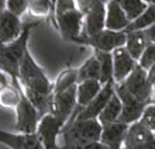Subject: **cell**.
I'll list each match as a JSON object with an SVG mask.
<instances>
[{
  "instance_id": "cell-1",
  "label": "cell",
  "mask_w": 155,
  "mask_h": 149,
  "mask_svg": "<svg viewBox=\"0 0 155 149\" xmlns=\"http://www.w3.org/2000/svg\"><path fill=\"white\" fill-rule=\"evenodd\" d=\"M35 23H28L23 25L21 34L16 40L6 45H0V70L10 77V85L20 89L18 83V69L25 51L28 49V40L31 35V30L35 27Z\"/></svg>"
},
{
  "instance_id": "cell-2",
  "label": "cell",
  "mask_w": 155,
  "mask_h": 149,
  "mask_svg": "<svg viewBox=\"0 0 155 149\" xmlns=\"http://www.w3.org/2000/svg\"><path fill=\"white\" fill-rule=\"evenodd\" d=\"M18 83L25 96H52L54 83L47 77L28 49L20 63Z\"/></svg>"
},
{
  "instance_id": "cell-3",
  "label": "cell",
  "mask_w": 155,
  "mask_h": 149,
  "mask_svg": "<svg viewBox=\"0 0 155 149\" xmlns=\"http://www.w3.org/2000/svg\"><path fill=\"white\" fill-rule=\"evenodd\" d=\"M102 124L99 120H69L61 131L64 142H99Z\"/></svg>"
},
{
  "instance_id": "cell-4",
  "label": "cell",
  "mask_w": 155,
  "mask_h": 149,
  "mask_svg": "<svg viewBox=\"0 0 155 149\" xmlns=\"http://www.w3.org/2000/svg\"><path fill=\"white\" fill-rule=\"evenodd\" d=\"M114 93L121 103V111H120V117L117 120L118 122H123L126 125L138 122L144 113V109L150 103H143V101H138L137 99H134L124 89V86L121 83H114Z\"/></svg>"
},
{
  "instance_id": "cell-5",
  "label": "cell",
  "mask_w": 155,
  "mask_h": 149,
  "mask_svg": "<svg viewBox=\"0 0 155 149\" xmlns=\"http://www.w3.org/2000/svg\"><path fill=\"white\" fill-rule=\"evenodd\" d=\"M78 44H85L93 47L94 51L100 52H113L116 48L124 47L126 44V32L124 31H110L102 30L100 32L90 37H79L76 40Z\"/></svg>"
},
{
  "instance_id": "cell-6",
  "label": "cell",
  "mask_w": 155,
  "mask_h": 149,
  "mask_svg": "<svg viewBox=\"0 0 155 149\" xmlns=\"http://www.w3.org/2000/svg\"><path fill=\"white\" fill-rule=\"evenodd\" d=\"M14 110H16V127H14L16 134H27V135L35 134L41 117L35 107L25 97L24 92H21L20 101Z\"/></svg>"
},
{
  "instance_id": "cell-7",
  "label": "cell",
  "mask_w": 155,
  "mask_h": 149,
  "mask_svg": "<svg viewBox=\"0 0 155 149\" xmlns=\"http://www.w3.org/2000/svg\"><path fill=\"white\" fill-rule=\"evenodd\" d=\"M124 89L130 93L131 96L143 103H151L152 87L148 82L147 70L140 68L138 65L134 68V70L123 80L121 83Z\"/></svg>"
},
{
  "instance_id": "cell-8",
  "label": "cell",
  "mask_w": 155,
  "mask_h": 149,
  "mask_svg": "<svg viewBox=\"0 0 155 149\" xmlns=\"http://www.w3.org/2000/svg\"><path fill=\"white\" fill-rule=\"evenodd\" d=\"M64 122L54 117L52 114H45L44 117L40 118V122L37 125L35 135L40 139L41 145L44 149H58V138L61 135V131L64 128Z\"/></svg>"
},
{
  "instance_id": "cell-9",
  "label": "cell",
  "mask_w": 155,
  "mask_h": 149,
  "mask_svg": "<svg viewBox=\"0 0 155 149\" xmlns=\"http://www.w3.org/2000/svg\"><path fill=\"white\" fill-rule=\"evenodd\" d=\"M55 23H57V28L59 30L62 40L76 42V40L82 34L83 13L79 8L62 13V14L55 16Z\"/></svg>"
},
{
  "instance_id": "cell-10",
  "label": "cell",
  "mask_w": 155,
  "mask_h": 149,
  "mask_svg": "<svg viewBox=\"0 0 155 149\" xmlns=\"http://www.w3.org/2000/svg\"><path fill=\"white\" fill-rule=\"evenodd\" d=\"M121 149H155V135L141 122L128 125Z\"/></svg>"
},
{
  "instance_id": "cell-11",
  "label": "cell",
  "mask_w": 155,
  "mask_h": 149,
  "mask_svg": "<svg viewBox=\"0 0 155 149\" xmlns=\"http://www.w3.org/2000/svg\"><path fill=\"white\" fill-rule=\"evenodd\" d=\"M75 110H76V86H72L65 92L52 94V104L49 114L61 120L64 124L68 122Z\"/></svg>"
},
{
  "instance_id": "cell-12",
  "label": "cell",
  "mask_w": 155,
  "mask_h": 149,
  "mask_svg": "<svg viewBox=\"0 0 155 149\" xmlns=\"http://www.w3.org/2000/svg\"><path fill=\"white\" fill-rule=\"evenodd\" d=\"M113 93H114V82H109L106 85H103L100 92L97 93V96L94 97L85 109L79 110L76 117H71L69 120H97L103 109L106 107V104L111 99Z\"/></svg>"
},
{
  "instance_id": "cell-13",
  "label": "cell",
  "mask_w": 155,
  "mask_h": 149,
  "mask_svg": "<svg viewBox=\"0 0 155 149\" xmlns=\"http://www.w3.org/2000/svg\"><path fill=\"white\" fill-rule=\"evenodd\" d=\"M104 0H96L89 10L83 14V27L82 37H90L104 30V14H106V4Z\"/></svg>"
},
{
  "instance_id": "cell-14",
  "label": "cell",
  "mask_w": 155,
  "mask_h": 149,
  "mask_svg": "<svg viewBox=\"0 0 155 149\" xmlns=\"http://www.w3.org/2000/svg\"><path fill=\"white\" fill-rule=\"evenodd\" d=\"M111 59H113V80L114 83H123V80L138 65L137 60H134L130 57V53L127 52L124 47L116 48L111 52Z\"/></svg>"
},
{
  "instance_id": "cell-15",
  "label": "cell",
  "mask_w": 155,
  "mask_h": 149,
  "mask_svg": "<svg viewBox=\"0 0 155 149\" xmlns=\"http://www.w3.org/2000/svg\"><path fill=\"white\" fill-rule=\"evenodd\" d=\"M0 144L12 149H44L35 134H16L0 129Z\"/></svg>"
},
{
  "instance_id": "cell-16",
  "label": "cell",
  "mask_w": 155,
  "mask_h": 149,
  "mask_svg": "<svg viewBox=\"0 0 155 149\" xmlns=\"http://www.w3.org/2000/svg\"><path fill=\"white\" fill-rule=\"evenodd\" d=\"M127 129H128V125L118 122V121L102 125V134H100L99 142L107 149H121Z\"/></svg>"
},
{
  "instance_id": "cell-17",
  "label": "cell",
  "mask_w": 155,
  "mask_h": 149,
  "mask_svg": "<svg viewBox=\"0 0 155 149\" xmlns=\"http://www.w3.org/2000/svg\"><path fill=\"white\" fill-rule=\"evenodd\" d=\"M21 18L4 10L0 13V45L10 44L21 34Z\"/></svg>"
},
{
  "instance_id": "cell-18",
  "label": "cell",
  "mask_w": 155,
  "mask_h": 149,
  "mask_svg": "<svg viewBox=\"0 0 155 149\" xmlns=\"http://www.w3.org/2000/svg\"><path fill=\"white\" fill-rule=\"evenodd\" d=\"M106 14H104V28L110 31H124L127 25L130 24V20L127 18L121 7L114 0H107Z\"/></svg>"
},
{
  "instance_id": "cell-19",
  "label": "cell",
  "mask_w": 155,
  "mask_h": 149,
  "mask_svg": "<svg viewBox=\"0 0 155 149\" xmlns=\"http://www.w3.org/2000/svg\"><path fill=\"white\" fill-rule=\"evenodd\" d=\"M102 89V85L99 80H85L79 82L76 85V107L85 109Z\"/></svg>"
},
{
  "instance_id": "cell-20",
  "label": "cell",
  "mask_w": 155,
  "mask_h": 149,
  "mask_svg": "<svg viewBox=\"0 0 155 149\" xmlns=\"http://www.w3.org/2000/svg\"><path fill=\"white\" fill-rule=\"evenodd\" d=\"M150 41L147 40V37L144 34V31H133V32H126V44L124 48L127 49V52L130 53V57L134 60L138 62L140 57L143 55L145 48L148 47Z\"/></svg>"
},
{
  "instance_id": "cell-21",
  "label": "cell",
  "mask_w": 155,
  "mask_h": 149,
  "mask_svg": "<svg viewBox=\"0 0 155 149\" xmlns=\"http://www.w3.org/2000/svg\"><path fill=\"white\" fill-rule=\"evenodd\" d=\"M94 57L99 62V69H100V76H99V83L106 85L113 80V59H111V52H100L94 51Z\"/></svg>"
},
{
  "instance_id": "cell-22",
  "label": "cell",
  "mask_w": 155,
  "mask_h": 149,
  "mask_svg": "<svg viewBox=\"0 0 155 149\" xmlns=\"http://www.w3.org/2000/svg\"><path fill=\"white\" fill-rule=\"evenodd\" d=\"M78 72V83L85 80H99L100 76V69H99V62L96 57H90L83 62V63L76 69Z\"/></svg>"
},
{
  "instance_id": "cell-23",
  "label": "cell",
  "mask_w": 155,
  "mask_h": 149,
  "mask_svg": "<svg viewBox=\"0 0 155 149\" xmlns=\"http://www.w3.org/2000/svg\"><path fill=\"white\" fill-rule=\"evenodd\" d=\"M120 111H121V103L118 100V97L116 96V93H113L111 99L106 104V107L103 109L100 115L97 117L99 122L102 125L111 124V122H117L118 117H120Z\"/></svg>"
},
{
  "instance_id": "cell-24",
  "label": "cell",
  "mask_w": 155,
  "mask_h": 149,
  "mask_svg": "<svg viewBox=\"0 0 155 149\" xmlns=\"http://www.w3.org/2000/svg\"><path fill=\"white\" fill-rule=\"evenodd\" d=\"M152 24H155V10L148 6L147 10L140 14L135 20L130 21V24L127 25V28L124 30V32H133V31H144L148 27H151Z\"/></svg>"
},
{
  "instance_id": "cell-25",
  "label": "cell",
  "mask_w": 155,
  "mask_h": 149,
  "mask_svg": "<svg viewBox=\"0 0 155 149\" xmlns=\"http://www.w3.org/2000/svg\"><path fill=\"white\" fill-rule=\"evenodd\" d=\"M76 85H78V72H76V69H72V68L65 69V70H62V72L58 75L57 80H55V83H54L52 94L65 92V90H68L69 87L76 86Z\"/></svg>"
},
{
  "instance_id": "cell-26",
  "label": "cell",
  "mask_w": 155,
  "mask_h": 149,
  "mask_svg": "<svg viewBox=\"0 0 155 149\" xmlns=\"http://www.w3.org/2000/svg\"><path fill=\"white\" fill-rule=\"evenodd\" d=\"M114 2L121 7V10L130 21L135 20L148 7V3L144 0H114Z\"/></svg>"
},
{
  "instance_id": "cell-27",
  "label": "cell",
  "mask_w": 155,
  "mask_h": 149,
  "mask_svg": "<svg viewBox=\"0 0 155 149\" xmlns=\"http://www.w3.org/2000/svg\"><path fill=\"white\" fill-rule=\"evenodd\" d=\"M23 89H17L8 83L7 86H2L0 89V105L6 109H16L21 97Z\"/></svg>"
},
{
  "instance_id": "cell-28",
  "label": "cell",
  "mask_w": 155,
  "mask_h": 149,
  "mask_svg": "<svg viewBox=\"0 0 155 149\" xmlns=\"http://www.w3.org/2000/svg\"><path fill=\"white\" fill-rule=\"evenodd\" d=\"M33 16H48L54 14V2L52 0H28V10Z\"/></svg>"
},
{
  "instance_id": "cell-29",
  "label": "cell",
  "mask_w": 155,
  "mask_h": 149,
  "mask_svg": "<svg viewBox=\"0 0 155 149\" xmlns=\"http://www.w3.org/2000/svg\"><path fill=\"white\" fill-rule=\"evenodd\" d=\"M6 10L21 18L28 10V0H6Z\"/></svg>"
},
{
  "instance_id": "cell-30",
  "label": "cell",
  "mask_w": 155,
  "mask_h": 149,
  "mask_svg": "<svg viewBox=\"0 0 155 149\" xmlns=\"http://www.w3.org/2000/svg\"><path fill=\"white\" fill-rule=\"evenodd\" d=\"M138 66L143 68L144 70H148L152 65H155V44H148L145 51L138 59Z\"/></svg>"
},
{
  "instance_id": "cell-31",
  "label": "cell",
  "mask_w": 155,
  "mask_h": 149,
  "mask_svg": "<svg viewBox=\"0 0 155 149\" xmlns=\"http://www.w3.org/2000/svg\"><path fill=\"white\" fill-rule=\"evenodd\" d=\"M140 122L152 132L155 131V103H150L144 109V113L140 118Z\"/></svg>"
},
{
  "instance_id": "cell-32",
  "label": "cell",
  "mask_w": 155,
  "mask_h": 149,
  "mask_svg": "<svg viewBox=\"0 0 155 149\" xmlns=\"http://www.w3.org/2000/svg\"><path fill=\"white\" fill-rule=\"evenodd\" d=\"M58 149H107L100 142H64Z\"/></svg>"
},
{
  "instance_id": "cell-33",
  "label": "cell",
  "mask_w": 155,
  "mask_h": 149,
  "mask_svg": "<svg viewBox=\"0 0 155 149\" xmlns=\"http://www.w3.org/2000/svg\"><path fill=\"white\" fill-rule=\"evenodd\" d=\"M144 34L147 37V40L150 41V44H155V24L148 27L147 30H144Z\"/></svg>"
},
{
  "instance_id": "cell-34",
  "label": "cell",
  "mask_w": 155,
  "mask_h": 149,
  "mask_svg": "<svg viewBox=\"0 0 155 149\" xmlns=\"http://www.w3.org/2000/svg\"><path fill=\"white\" fill-rule=\"evenodd\" d=\"M147 77H148V82L152 87V92H155V65H152L151 68L147 70Z\"/></svg>"
},
{
  "instance_id": "cell-35",
  "label": "cell",
  "mask_w": 155,
  "mask_h": 149,
  "mask_svg": "<svg viewBox=\"0 0 155 149\" xmlns=\"http://www.w3.org/2000/svg\"><path fill=\"white\" fill-rule=\"evenodd\" d=\"M8 83H10V82L7 80V76H6V75L0 70V85H2V86H7Z\"/></svg>"
},
{
  "instance_id": "cell-36",
  "label": "cell",
  "mask_w": 155,
  "mask_h": 149,
  "mask_svg": "<svg viewBox=\"0 0 155 149\" xmlns=\"http://www.w3.org/2000/svg\"><path fill=\"white\" fill-rule=\"evenodd\" d=\"M6 10V0H0V13Z\"/></svg>"
},
{
  "instance_id": "cell-37",
  "label": "cell",
  "mask_w": 155,
  "mask_h": 149,
  "mask_svg": "<svg viewBox=\"0 0 155 149\" xmlns=\"http://www.w3.org/2000/svg\"><path fill=\"white\" fill-rule=\"evenodd\" d=\"M145 2L148 3V6H151V7L155 10V0H145Z\"/></svg>"
},
{
  "instance_id": "cell-38",
  "label": "cell",
  "mask_w": 155,
  "mask_h": 149,
  "mask_svg": "<svg viewBox=\"0 0 155 149\" xmlns=\"http://www.w3.org/2000/svg\"><path fill=\"white\" fill-rule=\"evenodd\" d=\"M154 135H155V131H154Z\"/></svg>"
},
{
  "instance_id": "cell-39",
  "label": "cell",
  "mask_w": 155,
  "mask_h": 149,
  "mask_svg": "<svg viewBox=\"0 0 155 149\" xmlns=\"http://www.w3.org/2000/svg\"><path fill=\"white\" fill-rule=\"evenodd\" d=\"M144 2H145V0H144Z\"/></svg>"
}]
</instances>
